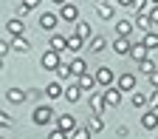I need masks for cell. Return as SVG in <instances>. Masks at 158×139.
<instances>
[{"mask_svg": "<svg viewBox=\"0 0 158 139\" xmlns=\"http://www.w3.org/2000/svg\"><path fill=\"white\" fill-rule=\"evenodd\" d=\"M88 128H90L93 133H102V131H105V119L99 116V114H93V116H90V122H88Z\"/></svg>", "mask_w": 158, "mask_h": 139, "instance_id": "cell-27", "label": "cell"}, {"mask_svg": "<svg viewBox=\"0 0 158 139\" xmlns=\"http://www.w3.org/2000/svg\"><path fill=\"white\" fill-rule=\"evenodd\" d=\"M150 3H152V6H158V0H150Z\"/></svg>", "mask_w": 158, "mask_h": 139, "instance_id": "cell-42", "label": "cell"}, {"mask_svg": "<svg viewBox=\"0 0 158 139\" xmlns=\"http://www.w3.org/2000/svg\"><path fill=\"white\" fill-rule=\"evenodd\" d=\"M71 71H73V77H82V74H88V63L82 57H73L71 60Z\"/></svg>", "mask_w": 158, "mask_h": 139, "instance_id": "cell-22", "label": "cell"}, {"mask_svg": "<svg viewBox=\"0 0 158 139\" xmlns=\"http://www.w3.org/2000/svg\"><path fill=\"white\" fill-rule=\"evenodd\" d=\"M76 83H79V88L82 91H93L99 83H96V74H82V77H76Z\"/></svg>", "mask_w": 158, "mask_h": 139, "instance_id": "cell-15", "label": "cell"}, {"mask_svg": "<svg viewBox=\"0 0 158 139\" xmlns=\"http://www.w3.org/2000/svg\"><path fill=\"white\" fill-rule=\"evenodd\" d=\"M144 46L152 51V48H158V31H147L144 34Z\"/></svg>", "mask_w": 158, "mask_h": 139, "instance_id": "cell-30", "label": "cell"}, {"mask_svg": "<svg viewBox=\"0 0 158 139\" xmlns=\"http://www.w3.org/2000/svg\"><path fill=\"white\" fill-rule=\"evenodd\" d=\"M40 6V0H23V6H20V14H28L31 9H37Z\"/></svg>", "mask_w": 158, "mask_h": 139, "instance_id": "cell-33", "label": "cell"}, {"mask_svg": "<svg viewBox=\"0 0 158 139\" xmlns=\"http://www.w3.org/2000/svg\"><path fill=\"white\" fill-rule=\"evenodd\" d=\"M51 3H56V6H65V3H68V0H51Z\"/></svg>", "mask_w": 158, "mask_h": 139, "instance_id": "cell-41", "label": "cell"}, {"mask_svg": "<svg viewBox=\"0 0 158 139\" xmlns=\"http://www.w3.org/2000/svg\"><path fill=\"white\" fill-rule=\"evenodd\" d=\"M6 31H9L11 37H23V34H26V23H23L20 17H11L9 23H6Z\"/></svg>", "mask_w": 158, "mask_h": 139, "instance_id": "cell-6", "label": "cell"}, {"mask_svg": "<svg viewBox=\"0 0 158 139\" xmlns=\"http://www.w3.org/2000/svg\"><path fill=\"white\" fill-rule=\"evenodd\" d=\"M130 102H133V108H147V105H150V99H147V96H144L141 91H133Z\"/></svg>", "mask_w": 158, "mask_h": 139, "instance_id": "cell-26", "label": "cell"}, {"mask_svg": "<svg viewBox=\"0 0 158 139\" xmlns=\"http://www.w3.org/2000/svg\"><path fill=\"white\" fill-rule=\"evenodd\" d=\"M0 125H3V128H11V116L9 114H0Z\"/></svg>", "mask_w": 158, "mask_h": 139, "instance_id": "cell-36", "label": "cell"}, {"mask_svg": "<svg viewBox=\"0 0 158 139\" xmlns=\"http://www.w3.org/2000/svg\"><path fill=\"white\" fill-rule=\"evenodd\" d=\"M133 29H135L133 20H116V34H118V37H130Z\"/></svg>", "mask_w": 158, "mask_h": 139, "instance_id": "cell-13", "label": "cell"}, {"mask_svg": "<svg viewBox=\"0 0 158 139\" xmlns=\"http://www.w3.org/2000/svg\"><path fill=\"white\" fill-rule=\"evenodd\" d=\"M56 23H59V17H56V14H51V11L40 14V29H45V31H54V29H56Z\"/></svg>", "mask_w": 158, "mask_h": 139, "instance_id": "cell-11", "label": "cell"}, {"mask_svg": "<svg viewBox=\"0 0 158 139\" xmlns=\"http://www.w3.org/2000/svg\"><path fill=\"white\" fill-rule=\"evenodd\" d=\"M141 125H144L147 131H155V128H158V111H155V108L144 111V116H141Z\"/></svg>", "mask_w": 158, "mask_h": 139, "instance_id": "cell-10", "label": "cell"}, {"mask_svg": "<svg viewBox=\"0 0 158 139\" xmlns=\"http://www.w3.org/2000/svg\"><path fill=\"white\" fill-rule=\"evenodd\" d=\"M150 85H152V88H158V71H155V74H150Z\"/></svg>", "mask_w": 158, "mask_h": 139, "instance_id": "cell-40", "label": "cell"}, {"mask_svg": "<svg viewBox=\"0 0 158 139\" xmlns=\"http://www.w3.org/2000/svg\"><path fill=\"white\" fill-rule=\"evenodd\" d=\"M31 119H34V125H48L54 119V108L51 105H37L34 114H31Z\"/></svg>", "mask_w": 158, "mask_h": 139, "instance_id": "cell-2", "label": "cell"}, {"mask_svg": "<svg viewBox=\"0 0 158 139\" xmlns=\"http://www.w3.org/2000/svg\"><path fill=\"white\" fill-rule=\"evenodd\" d=\"M82 46H85V40L79 37V34H71V37H68V51H79Z\"/></svg>", "mask_w": 158, "mask_h": 139, "instance_id": "cell-29", "label": "cell"}, {"mask_svg": "<svg viewBox=\"0 0 158 139\" xmlns=\"http://www.w3.org/2000/svg\"><path fill=\"white\" fill-rule=\"evenodd\" d=\"M79 96H82V88H79V83H71V85L65 88V96H62V99H68V102H79Z\"/></svg>", "mask_w": 158, "mask_h": 139, "instance_id": "cell-19", "label": "cell"}, {"mask_svg": "<svg viewBox=\"0 0 158 139\" xmlns=\"http://www.w3.org/2000/svg\"><path fill=\"white\" fill-rule=\"evenodd\" d=\"M116 85L122 88V91H135V74H122Z\"/></svg>", "mask_w": 158, "mask_h": 139, "instance_id": "cell-17", "label": "cell"}, {"mask_svg": "<svg viewBox=\"0 0 158 139\" xmlns=\"http://www.w3.org/2000/svg\"><path fill=\"white\" fill-rule=\"evenodd\" d=\"M122 94H124V91L118 88V85H116V88H113V85L105 88V102H107V108H118V102H122Z\"/></svg>", "mask_w": 158, "mask_h": 139, "instance_id": "cell-4", "label": "cell"}, {"mask_svg": "<svg viewBox=\"0 0 158 139\" xmlns=\"http://www.w3.org/2000/svg\"><path fill=\"white\" fill-rule=\"evenodd\" d=\"M113 51H116V54H130V51H133V43H130V37H116V43H113Z\"/></svg>", "mask_w": 158, "mask_h": 139, "instance_id": "cell-14", "label": "cell"}, {"mask_svg": "<svg viewBox=\"0 0 158 139\" xmlns=\"http://www.w3.org/2000/svg\"><path fill=\"white\" fill-rule=\"evenodd\" d=\"M150 108H155V111H158V88L150 94Z\"/></svg>", "mask_w": 158, "mask_h": 139, "instance_id": "cell-35", "label": "cell"}, {"mask_svg": "<svg viewBox=\"0 0 158 139\" xmlns=\"http://www.w3.org/2000/svg\"><path fill=\"white\" fill-rule=\"evenodd\" d=\"M11 48H14V51H20V54H28L31 43H28L26 37H11Z\"/></svg>", "mask_w": 158, "mask_h": 139, "instance_id": "cell-23", "label": "cell"}, {"mask_svg": "<svg viewBox=\"0 0 158 139\" xmlns=\"http://www.w3.org/2000/svg\"><path fill=\"white\" fill-rule=\"evenodd\" d=\"M56 128H62L65 133H73V131H76V116H71V114L56 116Z\"/></svg>", "mask_w": 158, "mask_h": 139, "instance_id": "cell-7", "label": "cell"}, {"mask_svg": "<svg viewBox=\"0 0 158 139\" xmlns=\"http://www.w3.org/2000/svg\"><path fill=\"white\" fill-rule=\"evenodd\" d=\"M90 133H93L90 128H76V131L71 133V139H90Z\"/></svg>", "mask_w": 158, "mask_h": 139, "instance_id": "cell-32", "label": "cell"}, {"mask_svg": "<svg viewBox=\"0 0 158 139\" xmlns=\"http://www.w3.org/2000/svg\"><path fill=\"white\" fill-rule=\"evenodd\" d=\"M56 77H59V79H71V77H73L71 63H62V65H59V68H56Z\"/></svg>", "mask_w": 158, "mask_h": 139, "instance_id": "cell-31", "label": "cell"}, {"mask_svg": "<svg viewBox=\"0 0 158 139\" xmlns=\"http://www.w3.org/2000/svg\"><path fill=\"white\" fill-rule=\"evenodd\" d=\"M45 96L48 99H59V96H65V88L59 85V83H48L45 85Z\"/></svg>", "mask_w": 158, "mask_h": 139, "instance_id": "cell-21", "label": "cell"}, {"mask_svg": "<svg viewBox=\"0 0 158 139\" xmlns=\"http://www.w3.org/2000/svg\"><path fill=\"white\" fill-rule=\"evenodd\" d=\"M150 20H152V26H158V6H152V11H150Z\"/></svg>", "mask_w": 158, "mask_h": 139, "instance_id": "cell-38", "label": "cell"}, {"mask_svg": "<svg viewBox=\"0 0 158 139\" xmlns=\"http://www.w3.org/2000/svg\"><path fill=\"white\" fill-rule=\"evenodd\" d=\"M40 65H43L45 71H56L59 65H62V60H59V51H54V48H48L43 57H40Z\"/></svg>", "mask_w": 158, "mask_h": 139, "instance_id": "cell-1", "label": "cell"}, {"mask_svg": "<svg viewBox=\"0 0 158 139\" xmlns=\"http://www.w3.org/2000/svg\"><path fill=\"white\" fill-rule=\"evenodd\" d=\"M99 3H110V0H99Z\"/></svg>", "mask_w": 158, "mask_h": 139, "instance_id": "cell-43", "label": "cell"}, {"mask_svg": "<svg viewBox=\"0 0 158 139\" xmlns=\"http://www.w3.org/2000/svg\"><path fill=\"white\" fill-rule=\"evenodd\" d=\"M147 54H150V48H147L144 43H133V51H130V57L135 60V63H141V60H147Z\"/></svg>", "mask_w": 158, "mask_h": 139, "instance_id": "cell-18", "label": "cell"}, {"mask_svg": "<svg viewBox=\"0 0 158 139\" xmlns=\"http://www.w3.org/2000/svg\"><path fill=\"white\" fill-rule=\"evenodd\" d=\"M96 14L102 17V20H113L116 17V9H113V3H99L96 6Z\"/></svg>", "mask_w": 158, "mask_h": 139, "instance_id": "cell-20", "label": "cell"}, {"mask_svg": "<svg viewBox=\"0 0 158 139\" xmlns=\"http://www.w3.org/2000/svg\"><path fill=\"white\" fill-rule=\"evenodd\" d=\"M6 99H9L11 105H20V102H26V99H28V91H23V88H9L6 91Z\"/></svg>", "mask_w": 158, "mask_h": 139, "instance_id": "cell-9", "label": "cell"}, {"mask_svg": "<svg viewBox=\"0 0 158 139\" xmlns=\"http://www.w3.org/2000/svg\"><path fill=\"white\" fill-rule=\"evenodd\" d=\"M116 3H118V6H124V9H133V6H135V0H116Z\"/></svg>", "mask_w": 158, "mask_h": 139, "instance_id": "cell-39", "label": "cell"}, {"mask_svg": "<svg viewBox=\"0 0 158 139\" xmlns=\"http://www.w3.org/2000/svg\"><path fill=\"white\" fill-rule=\"evenodd\" d=\"M88 105H90V111H93V114H99V116H102V114H105V108H107V102H105V94H96V91H90Z\"/></svg>", "mask_w": 158, "mask_h": 139, "instance_id": "cell-3", "label": "cell"}, {"mask_svg": "<svg viewBox=\"0 0 158 139\" xmlns=\"http://www.w3.org/2000/svg\"><path fill=\"white\" fill-rule=\"evenodd\" d=\"M59 17L68 20V23H79V9L73 3H65V6H59Z\"/></svg>", "mask_w": 158, "mask_h": 139, "instance_id": "cell-5", "label": "cell"}, {"mask_svg": "<svg viewBox=\"0 0 158 139\" xmlns=\"http://www.w3.org/2000/svg\"><path fill=\"white\" fill-rule=\"evenodd\" d=\"M138 71H141V74H147V77H150V74H155L158 68H155V63H152V60L147 57V60H141V63H138Z\"/></svg>", "mask_w": 158, "mask_h": 139, "instance_id": "cell-28", "label": "cell"}, {"mask_svg": "<svg viewBox=\"0 0 158 139\" xmlns=\"http://www.w3.org/2000/svg\"><path fill=\"white\" fill-rule=\"evenodd\" d=\"M96 83H99V85H105V88H110V85H113V71H110L107 65L96 68Z\"/></svg>", "mask_w": 158, "mask_h": 139, "instance_id": "cell-8", "label": "cell"}, {"mask_svg": "<svg viewBox=\"0 0 158 139\" xmlns=\"http://www.w3.org/2000/svg\"><path fill=\"white\" fill-rule=\"evenodd\" d=\"M73 34H79L82 40H90V37H93V31H90V23L79 20V23H76V29H73Z\"/></svg>", "mask_w": 158, "mask_h": 139, "instance_id": "cell-24", "label": "cell"}, {"mask_svg": "<svg viewBox=\"0 0 158 139\" xmlns=\"http://www.w3.org/2000/svg\"><path fill=\"white\" fill-rule=\"evenodd\" d=\"M9 51H14V48H11V43H0V57H6Z\"/></svg>", "mask_w": 158, "mask_h": 139, "instance_id": "cell-37", "label": "cell"}, {"mask_svg": "<svg viewBox=\"0 0 158 139\" xmlns=\"http://www.w3.org/2000/svg\"><path fill=\"white\" fill-rule=\"evenodd\" d=\"M88 46H90V51H93V54H99V51L107 46V40H105L102 34H96V37H90V40H88Z\"/></svg>", "mask_w": 158, "mask_h": 139, "instance_id": "cell-25", "label": "cell"}, {"mask_svg": "<svg viewBox=\"0 0 158 139\" xmlns=\"http://www.w3.org/2000/svg\"><path fill=\"white\" fill-rule=\"evenodd\" d=\"M48 139H71V133H65L62 128H54V131L48 133Z\"/></svg>", "mask_w": 158, "mask_h": 139, "instance_id": "cell-34", "label": "cell"}, {"mask_svg": "<svg viewBox=\"0 0 158 139\" xmlns=\"http://www.w3.org/2000/svg\"><path fill=\"white\" fill-rule=\"evenodd\" d=\"M133 23H135V29H141L144 34H147V31H155V26H152L150 14H135V20H133Z\"/></svg>", "mask_w": 158, "mask_h": 139, "instance_id": "cell-12", "label": "cell"}, {"mask_svg": "<svg viewBox=\"0 0 158 139\" xmlns=\"http://www.w3.org/2000/svg\"><path fill=\"white\" fill-rule=\"evenodd\" d=\"M48 48H54V51H68V37H62V34H54L51 37V43H48Z\"/></svg>", "mask_w": 158, "mask_h": 139, "instance_id": "cell-16", "label": "cell"}]
</instances>
